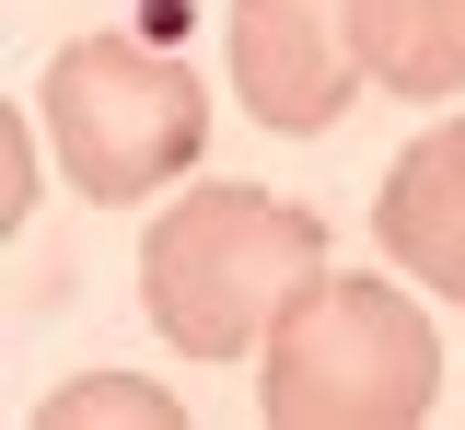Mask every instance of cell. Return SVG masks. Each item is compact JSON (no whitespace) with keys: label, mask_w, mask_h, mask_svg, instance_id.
Masks as SVG:
<instances>
[{"label":"cell","mask_w":465,"mask_h":430,"mask_svg":"<svg viewBox=\"0 0 465 430\" xmlns=\"http://www.w3.org/2000/svg\"><path fill=\"white\" fill-rule=\"evenodd\" d=\"M314 268H338L314 210H291V198H268L244 175L174 186L152 210V233H140V303H152V337L174 361H244V349H268L280 303Z\"/></svg>","instance_id":"1"},{"label":"cell","mask_w":465,"mask_h":430,"mask_svg":"<svg viewBox=\"0 0 465 430\" xmlns=\"http://www.w3.org/2000/svg\"><path fill=\"white\" fill-rule=\"evenodd\" d=\"M256 361H268L256 407L280 430H419L442 407V337H430L419 291L349 279V268H314L291 291Z\"/></svg>","instance_id":"2"},{"label":"cell","mask_w":465,"mask_h":430,"mask_svg":"<svg viewBox=\"0 0 465 430\" xmlns=\"http://www.w3.org/2000/svg\"><path fill=\"white\" fill-rule=\"evenodd\" d=\"M35 105H47L58 175L82 186V198H105V210L163 198L210 151V93L163 47H140V35H70L47 59V82H35Z\"/></svg>","instance_id":"3"},{"label":"cell","mask_w":465,"mask_h":430,"mask_svg":"<svg viewBox=\"0 0 465 430\" xmlns=\"http://www.w3.org/2000/svg\"><path fill=\"white\" fill-rule=\"evenodd\" d=\"M232 47V105L280 140H326V128L361 105V0H232L222 12Z\"/></svg>","instance_id":"4"},{"label":"cell","mask_w":465,"mask_h":430,"mask_svg":"<svg viewBox=\"0 0 465 430\" xmlns=\"http://www.w3.org/2000/svg\"><path fill=\"white\" fill-rule=\"evenodd\" d=\"M372 233H384V256H396V279L465 303V117L419 128V140L396 151V175H384V198H372Z\"/></svg>","instance_id":"5"},{"label":"cell","mask_w":465,"mask_h":430,"mask_svg":"<svg viewBox=\"0 0 465 430\" xmlns=\"http://www.w3.org/2000/svg\"><path fill=\"white\" fill-rule=\"evenodd\" d=\"M361 59L407 105L465 93V0H361Z\"/></svg>","instance_id":"6"},{"label":"cell","mask_w":465,"mask_h":430,"mask_svg":"<svg viewBox=\"0 0 465 430\" xmlns=\"http://www.w3.org/2000/svg\"><path fill=\"white\" fill-rule=\"evenodd\" d=\"M94 419H140V430H174L186 407H174V384H140V372H94V384H58L47 407H35V430H94Z\"/></svg>","instance_id":"7"}]
</instances>
